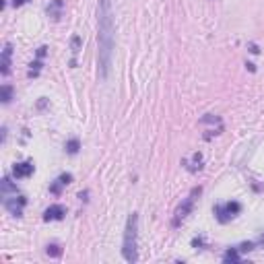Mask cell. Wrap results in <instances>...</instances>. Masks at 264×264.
Listing matches in <instances>:
<instances>
[{"instance_id": "5", "label": "cell", "mask_w": 264, "mask_h": 264, "mask_svg": "<svg viewBox=\"0 0 264 264\" xmlns=\"http://www.w3.org/2000/svg\"><path fill=\"white\" fill-rule=\"evenodd\" d=\"M25 204H27L25 196H17V194H15V198H4V207L11 211V215H15V217H21Z\"/></svg>"}, {"instance_id": "12", "label": "cell", "mask_w": 264, "mask_h": 264, "mask_svg": "<svg viewBox=\"0 0 264 264\" xmlns=\"http://www.w3.org/2000/svg\"><path fill=\"white\" fill-rule=\"evenodd\" d=\"M0 93H2V103H11L13 93H15L11 85H2V91H0Z\"/></svg>"}, {"instance_id": "3", "label": "cell", "mask_w": 264, "mask_h": 264, "mask_svg": "<svg viewBox=\"0 0 264 264\" xmlns=\"http://www.w3.org/2000/svg\"><path fill=\"white\" fill-rule=\"evenodd\" d=\"M200 192H202V188L198 186V188H192V192L188 194V196L184 198V202L180 204L178 209H175V213H173V225L178 227V225L188 217V215L192 213V209H194V202H196V198L200 196Z\"/></svg>"}, {"instance_id": "18", "label": "cell", "mask_w": 264, "mask_h": 264, "mask_svg": "<svg viewBox=\"0 0 264 264\" xmlns=\"http://www.w3.org/2000/svg\"><path fill=\"white\" fill-rule=\"evenodd\" d=\"M29 0H13V6L15 8H19V6H23V4H27Z\"/></svg>"}, {"instance_id": "17", "label": "cell", "mask_w": 264, "mask_h": 264, "mask_svg": "<svg viewBox=\"0 0 264 264\" xmlns=\"http://www.w3.org/2000/svg\"><path fill=\"white\" fill-rule=\"evenodd\" d=\"M71 44H72V54L76 56L81 52V37L79 35H72V40H71Z\"/></svg>"}, {"instance_id": "2", "label": "cell", "mask_w": 264, "mask_h": 264, "mask_svg": "<svg viewBox=\"0 0 264 264\" xmlns=\"http://www.w3.org/2000/svg\"><path fill=\"white\" fill-rule=\"evenodd\" d=\"M122 256L126 262L139 260V215H128L124 229V241H122Z\"/></svg>"}, {"instance_id": "10", "label": "cell", "mask_w": 264, "mask_h": 264, "mask_svg": "<svg viewBox=\"0 0 264 264\" xmlns=\"http://www.w3.org/2000/svg\"><path fill=\"white\" fill-rule=\"evenodd\" d=\"M71 182H72V173H62L60 178L56 180V184L52 186L50 190H52L54 194H60V188H62V186H68V184H71Z\"/></svg>"}, {"instance_id": "15", "label": "cell", "mask_w": 264, "mask_h": 264, "mask_svg": "<svg viewBox=\"0 0 264 264\" xmlns=\"http://www.w3.org/2000/svg\"><path fill=\"white\" fill-rule=\"evenodd\" d=\"M40 71H42V62H40V60H35V62L31 64V68H29L27 76H29V79H35V76L40 74Z\"/></svg>"}, {"instance_id": "13", "label": "cell", "mask_w": 264, "mask_h": 264, "mask_svg": "<svg viewBox=\"0 0 264 264\" xmlns=\"http://www.w3.org/2000/svg\"><path fill=\"white\" fill-rule=\"evenodd\" d=\"M79 146H81L79 141H76V139H71V141L66 143V153H68V155H76V153H79Z\"/></svg>"}, {"instance_id": "4", "label": "cell", "mask_w": 264, "mask_h": 264, "mask_svg": "<svg viewBox=\"0 0 264 264\" xmlns=\"http://www.w3.org/2000/svg\"><path fill=\"white\" fill-rule=\"evenodd\" d=\"M240 211H241L240 202H227V204H219V207H215V215H217V219L221 223L231 221L236 215H240Z\"/></svg>"}, {"instance_id": "19", "label": "cell", "mask_w": 264, "mask_h": 264, "mask_svg": "<svg viewBox=\"0 0 264 264\" xmlns=\"http://www.w3.org/2000/svg\"><path fill=\"white\" fill-rule=\"evenodd\" d=\"M46 50H48V48H46V46H42L40 50H37V58H44V56H46Z\"/></svg>"}, {"instance_id": "9", "label": "cell", "mask_w": 264, "mask_h": 264, "mask_svg": "<svg viewBox=\"0 0 264 264\" xmlns=\"http://www.w3.org/2000/svg\"><path fill=\"white\" fill-rule=\"evenodd\" d=\"M11 56H13V46L11 44H4V50H2V62H0V71L2 74H8L11 72Z\"/></svg>"}, {"instance_id": "16", "label": "cell", "mask_w": 264, "mask_h": 264, "mask_svg": "<svg viewBox=\"0 0 264 264\" xmlns=\"http://www.w3.org/2000/svg\"><path fill=\"white\" fill-rule=\"evenodd\" d=\"M48 256H54V258H58V256H62V248L58 246V243H50V246H48Z\"/></svg>"}, {"instance_id": "8", "label": "cell", "mask_w": 264, "mask_h": 264, "mask_svg": "<svg viewBox=\"0 0 264 264\" xmlns=\"http://www.w3.org/2000/svg\"><path fill=\"white\" fill-rule=\"evenodd\" d=\"M62 8H64L62 0H52V2L48 4V17H52V21H60Z\"/></svg>"}, {"instance_id": "7", "label": "cell", "mask_w": 264, "mask_h": 264, "mask_svg": "<svg viewBox=\"0 0 264 264\" xmlns=\"http://www.w3.org/2000/svg\"><path fill=\"white\" fill-rule=\"evenodd\" d=\"M35 171L33 168V163L31 161H25V163H15V168H13V175L15 178H29Z\"/></svg>"}, {"instance_id": "14", "label": "cell", "mask_w": 264, "mask_h": 264, "mask_svg": "<svg viewBox=\"0 0 264 264\" xmlns=\"http://www.w3.org/2000/svg\"><path fill=\"white\" fill-rule=\"evenodd\" d=\"M223 260L225 262H240L241 258H240V252L238 250H227V252H225V256H223Z\"/></svg>"}, {"instance_id": "11", "label": "cell", "mask_w": 264, "mask_h": 264, "mask_svg": "<svg viewBox=\"0 0 264 264\" xmlns=\"http://www.w3.org/2000/svg\"><path fill=\"white\" fill-rule=\"evenodd\" d=\"M0 188H2V196H4V198H6L11 192H13V194H17V186H15L11 180H8V178H4V180H2V184H0Z\"/></svg>"}, {"instance_id": "6", "label": "cell", "mask_w": 264, "mask_h": 264, "mask_svg": "<svg viewBox=\"0 0 264 264\" xmlns=\"http://www.w3.org/2000/svg\"><path fill=\"white\" fill-rule=\"evenodd\" d=\"M64 215H66V207H62V204H52V207L46 209L44 221H60Z\"/></svg>"}, {"instance_id": "1", "label": "cell", "mask_w": 264, "mask_h": 264, "mask_svg": "<svg viewBox=\"0 0 264 264\" xmlns=\"http://www.w3.org/2000/svg\"><path fill=\"white\" fill-rule=\"evenodd\" d=\"M97 62H99V76L107 79L112 71V58L116 48V25L112 0H99L97 2Z\"/></svg>"}]
</instances>
